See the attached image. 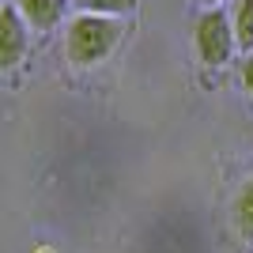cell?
Here are the masks:
<instances>
[{
  "mask_svg": "<svg viewBox=\"0 0 253 253\" xmlns=\"http://www.w3.org/2000/svg\"><path fill=\"white\" fill-rule=\"evenodd\" d=\"M125 38V23L110 19V15H84L76 11L68 27H64V61L87 72V68H98L102 61L114 57V49Z\"/></svg>",
  "mask_w": 253,
  "mask_h": 253,
  "instance_id": "cell-1",
  "label": "cell"
},
{
  "mask_svg": "<svg viewBox=\"0 0 253 253\" xmlns=\"http://www.w3.org/2000/svg\"><path fill=\"white\" fill-rule=\"evenodd\" d=\"M193 49H197L204 68H223V64L231 61L234 53H238L231 11L227 8H204L193 19Z\"/></svg>",
  "mask_w": 253,
  "mask_h": 253,
  "instance_id": "cell-2",
  "label": "cell"
},
{
  "mask_svg": "<svg viewBox=\"0 0 253 253\" xmlns=\"http://www.w3.org/2000/svg\"><path fill=\"white\" fill-rule=\"evenodd\" d=\"M31 49V27L23 23L15 4H0V76L15 72Z\"/></svg>",
  "mask_w": 253,
  "mask_h": 253,
  "instance_id": "cell-3",
  "label": "cell"
},
{
  "mask_svg": "<svg viewBox=\"0 0 253 253\" xmlns=\"http://www.w3.org/2000/svg\"><path fill=\"white\" fill-rule=\"evenodd\" d=\"M11 4H15V11L23 15V23L31 31L45 34V31L61 27V19H64V11H68L72 0H11Z\"/></svg>",
  "mask_w": 253,
  "mask_h": 253,
  "instance_id": "cell-4",
  "label": "cell"
},
{
  "mask_svg": "<svg viewBox=\"0 0 253 253\" xmlns=\"http://www.w3.org/2000/svg\"><path fill=\"white\" fill-rule=\"evenodd\" d=\"M231 223L242 242H253V178L242 181V189L234 193L231 201Z\"/></svg>",
  "mask_w": 253,
  "mask_h": 253,
  "instance_id": "cell-5",
  "label": "cell"
},
{
  "mask_svg": "<svg viewBox=\"0 0 253 253\" xmlns=\"http://www.w3.org/2000/svg\"><path fill=\"white\" fill-rule=\"evenodd\" d=\"M231 27H234V42H238V49L253 53V0H234Z\"/></svg>",
  "mask_w": 253,
  "mask_h": 253,
  "instance_id": "cell-6",
  "label": "cell"
},
{
  "mask_svg": "<svg viewBox=\"0 0 253 253\" xmlns=\"http://www.w3.org/2000/svg\"><path fill=\"white\" fill-rule=\"evenodd\" d=\"M72 8L84 11V15H110V19H125V15H132L136 0H72Z\"/></svg>",
  "mask_w": 253,
  "mask_h": 253,
  "instance_id": "cell-7",
  "label": "cell"
},
{
  "mask_svg": "<svg viewBox=\"0 0 253 253\" xmlns=\"http://www.w3.org/2000/svg\"><path fill=\"white\" fill-rule=\"evenodd\" d=\"M242 87L250 91V98H253V53L242 57Z\"/></svg>",
  "mask_w": 253,
  "mask_h": 253,
  "instance_id": "cell-8",
  "label": "cell"
},
{
  "mask_svg": "<svg viewBox=\"0 0 253 253\" xmlns=\"http://www.w3.org/2000/svg\"><path fill=\"white\" fill-rule=\"evenodd\" d=\"M201 4H208V8H223V0H201Z\"/></svg>",
  "mask_w": 253,
  "mask_h": 253,
  "instance_id": "cell-9",
  "label": "cell"
},
{
  "mask_svg": "<svg viewBox=\"0 0 253 253\" xmlns=\"http://www.w3.org/2000/svg\"><path fill=\"white\" fill-rule=\"evenodd\" d=\"M38 253H53V250H38Z\"/></svg>",
  "mask_w": 253,
  "mask_h": 253,
  "instance_id": "cell-10",
  "label": "cell"
}]
</instances>
